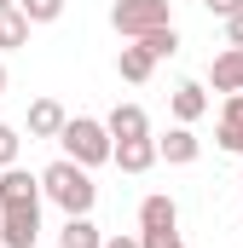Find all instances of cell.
<instances>
[{
	"instance_id": "5bb4252c",
	"label": "cell",
	"mask_w": 243,
	"mask_h": 248,
	"mask_svg": "<svg viewBox=\"0 0 243 248\" xmlns=\"http://www.w3.org/2000/svg\"><path fill=\"white\" fill-rule=\"evenodd\" d=\"M116 69H122V81H133V87H139V81H151L156 52H151L145 41H127V46H122V58H116Z\"/></svg>"
},
{
	"instance_id": "5b68a950",
	"label": "cell",
	"mask_w": 243,
	"mask_h": 248,
	"mask_svg": "<svg viewBox=\"0 0 243 248\" xmlns=\"http://www.w3.org/2000/svg\"><path fill=\"white\" fill-rule=\"evenodd\" d=\"M41 196H47L41 173H23V168H6L0 173V208H35Z\"/></svg>"
},
{
	"instance_id": "44dd1931",
	"label": "cell",
	"mask_w": 243,
	"mask_h": 248,
	"mask_svg": "<svg viewBox=\"0 0 243 248\" xmlns=\"http://www.w3.org/2000/svg\"><path fill=\"white\" fill-rule=\"evenodd\" d=\"M203 6H208L214 17H238V12H243V0H203Z\"/></svg>"
},
{
	"instance_id": "7c38bea8",
	"label": "cell",
	"mask_w": 243,
	"mask_h": 248,
	"mask_svg": "<svg viewBox=\"0 0 243 248\" xmlns=\"http://www.w3.org/2000/svg\"><path fill=\"white\" fill-rule=\"evenodd\" d=\"M180 225V208H174V196H145L139 202V231H174Z\"/></svg>"
},
{
	"instance_id": "ffe728a7",
	"label": "cell",
	"mask_w": 243,
	"mask_h": 248,
	"mask_svg": "<svg viewBox=\"0 0 243 248\" xmlns=\"http://www.w3.org/2000/svg\"><path fill=\"white\" fill-rule=\"evenodd\" d=\"M139 243H145V248H185L180 231H139Z\"/></svg>"
},
{
	"instance_id": "8fae6325",
	"label": "cell",
	"mask_w": 243,
	"mask_h": 248,
	"mask_svg": "<svg viewBox=\"0 0 243 248\" xmlns=\"http://www.w3.org/2000/svg\"><path fill=\"white\" fill-rule=\"evenodd\" d=\"M220 150L243 156V93H226V110H220V133H214Z\"/></svg>"
},
{
	"instance_id": "ac0fdd59",
	"label": "cell",
	"mask_w": 243,
	"mask_h": 248,
	"mask_svg": "<svg viewBox=\"0 0 243 248\" xmlns=\"http://www.w3.org/2000/svg\"><path fill=\"white\" fill-rule=\"evenodd\" d=\"M145 46H151L156 58H174V52H180V29H174V23H168V29H151Z\"/></svg>"
},
{
	"instance_id": "7402d4cb",
	"label": "cell",
	"mask_w": 243,
	"mask_h": 248,
	"mask_svg": "<svg viewBox=\"0 0 243 248\" xmlns=\"http://www.w3.org/2000/svg\"><path fill=\"white\" fill-rule=\"evenodd\" d=\"M226 41H232V46H243V12H238V17H226Z\"/></svg>"
},
{
	"instance_id": "277c9868",
	"label": "cell",
	"mask_w": 243,
	"mask_h": 248,
	"mask_svg": "<svg viewBox=\"0 0 243 248\" xmlns=\"http://www.w3.org/2000/svg\"><path fill=\"white\" fill-rule=\"evenodd\" d=\"M0 243L6 248H35L41 243V202L35 208H0Z\"/></svg>"
},
{
	"instance_id": "3957f363",
	"label": "cell",
	"mask_w": 243,
	"mask_h": 248,
	"mask_svg": "<svg viewBox=\"0 0 243 248\" xmlns=\"http://www.w3.org/2000/svg\"><path fill=\"white\" fill-rule=\"evenodd\" d=\"M110 23H116L122 41H145L151 29H168L174 23V6L168 0H116L110 6Z\"/></svg>"
},
{
	"instance_id": "4316f807",
	"label": "cell",
	"mask_w": 243,
	"mask_h": 248,
	"mask_svg": "<svg viewBox=\"0 0 243 248\" xmlns=\"http://www.w3.org/2000/svg\"><path fill=\"white\" fill-rule=\"evenodd\" d=\"M238 225H243V219H238Z\"/></svg>"
},
{
	"instance_id": "4fadbf2b",
	"label": "cell",
	"mask_w": 243,
	"mask_h": 248,
	"mask_svg": "<svg viewBox=\"0 0 243 248\" xmlns=\"http://www.w3.org/2000/svg\"><path fill=\"white\" fill-rule=\"evenodd\" d=\"M104 127H110V139H151V116L139 104H116L104 116Z\"/></svg>"
},
{
	"instance_id": "484cf974",
	"label": "cell",
	"mask_w": 243,
	"mask_h": 248,
	"mask_svg": "<svg viewBox=\"0 0 243 248\" xmlns=\"http://www.w3.org/2000/svg\"><path fill=\"white\" fill-rule=\"evenodd\" d=\"M0 248H6V243H0Z\"/></svg>"
},
{
	"instance_id": "ba28073f",
	"label": "cell",
	"mask_w": 243,
	"mask_h": 248,
	"mask_svg": "<svg viewBox=\"0 0 243 248\" xmlns=\"http://www.w3.org/2000/svg\"><path fill=\"white\" fill-rule=\"evenodd\" d=\"M156 150H162V162H174V168H185V162H197V156H203L197 133H191L185 122H174V127H168V139H156Z\"/></svg>"
},
{
	"instance_id": "d4e9b609",
	"label": "cell",
	"mask_w": 243,
	"mask_h": 248,
	"mask_svg": "<svg viewBox=\"0 0 243 248\" xmlns=\"http://www.w3.org/2000/svg\"><path fill=\"white\" fill-rule=\"evenodd\" d=\"M6 6H17V0H0V12H6Z\"/></svg>"
},
{
	"instance_id": "7a4b0ae2",
	"label": "cell",
	"mask_w": 243,
	"mask_h": 248,
	"mask_svg": "<svg viewBox=\"0 0 243 248\" xmlns=\"http://www.w3.org/2000/svg\"><path fill=\"white\" fill-rule=\"evenodd\" d=\"M64 156L69 162H81V168H104L110 156H116V139H110V127L93 122V116H69V127L58 133Z\"/></svg>"
},
{
	"instance_id": "52a82bcc",
	"label": "cell",
	"mask_w": 243,
	"mask_h": 248,
	"mask_svg": "<svg viewBox=\"0 0 243 248\" xmlns=\"http://www.w3.org/2000/svg\"><path fill=\"white\" fill-rule=\"evenodd\" d=\"M168 110H174V122H203V116H208V87H203V81H180V87H174V98H168Z\"/></svg>"
},
{
	"instance_id": "2e32d148",
	"label": "cell",
	"mask_w": 243,
	"mask_h": 248,
	"mask_svg": "<svg viewBox=\"0 0 243 248\" xmlns=\"http://www.w3.org/2000/svg\"><path fill=\"white\" fill-rule=\"evenodd\" d=\"M29 17H23V6H6L0 12V52H17V46H29Z\"/></svg>"
},
{
	"instance_id": "603a6c76",
	"label": "cell",
	"mask_w": 243,
	"mask_h": 248,
	"mask_svg": "<svg viewBox=\"0 0 243 248\" xmlns=\"http://www.w3.org/2000/svg\"><path fill=\"white\" fill-rule=\"evenodd\" d=\"M104 248H145V243H139V237H122V231H116V237H104Z\"/></svg>"
},
{
	"instance_id": "9c48e42d",
	"label": "cell",
	"mask_w": 243,
	"mask_h": 248,
	"mask_svg": "<svg viewBox=\"0 0 243 248\" xmlns=\"http://www.w3.org/2000/svg\"><path fill=\"white\" fill-rule=\"evenodd\" d=\"M64 127H69V116H64L58 98H35L29 104V139H58Z\"/></svg>"
},
{
	"instance_id": "9a60e30c",
	"label": "cell",
	"mask_w": 243,
	"mask_h": 248,
	"mask_svg": "<svg viewBox=\"0 0 243 248\" xmlns=\"http://www.w3.org/2000/svg\"><path fill=\"white\" fill-rule=\"evenodd\" d=\"M58 248H104V231L87 219V214H69L58 231Z\"/></svg>"
},
{
	"instance_id": "30bf717a",
	"label": "cell",
	"mask_w": 243,
	"mask_h": 248,
	"mask_svg": "<svg viewBox=\"0 0 243 248\" xmlns=\"http://www.w3.org/2000/svg\"><path fill=\"white\" fill-rule=\"evenodd\" d=\"M208 87L214 93H243V46H226L208 63Z\"/></svg>"
},
{
	"instance_id": "cb8c5ba5",
	"label": "cell",
	"mask_w": 243,
	"mask_h": 248,
	"mask_svg": "<svg viewBox=\"0 0 243 248\" xmlns=\"http://www.w3.org/2000/svg\"><path fill=\"white\" fill-rule=\"evenodd\" d=\"M0 93H6V63H0Z\"/></svg>"
},
{
	"instance_id": "d6986e66",
	"label": "cell",
	"mask_w": 243,
	"mask_h": 248,
	"mask_svg": "<svg viewBox=\"0 0 243 248\" xmlns=\"http://www.w3.org/2000/svg\"><path fill=\"white\" fill-rule=\"evenodd\" d=\"M17 144H23V139H17V127L0 122V173H6V168H17Z\"/></svg>"
},
{
	"instance_id": "e0dca14e",
	"label": "cell",
	"mask_w": 243,
	"mask_h": 248,
	"mask_svg": "<svg viewBox=\"0 0 243 248\" xmlns=\"http://www.w3.org/2000/svg\"><path fill=\"white\" fill-rule=\"evenodd\" d=\"M17 6H23L29 23H58L64 17V0H17Z\"/></svg>"
},
{
	"instance_id": "8992f818",
	"label": "cell",
	"mask_w": 243,
	"mask_h": 248,
	"mask_svg": "<svg viewBox=\"0 0 243 248\" xmlns=\"http://www.w3.org/2000/svg\"><path fill=\"white\" fill-rule=\"evenodd\" d=\"M116 162L122 173H151L156 162H162V150H156V139H116Z\"/></svg>"
},
{
	"instance_id": "6da1fadb",
	"label": "cell",
	"mask_w": 243,
	"mask_h": 248,
	"mask_svg": "<svg viewBox=\"0 0 243 248\" xmlns=\"http://www.w3.org/2000/svg\"><path fill=\"white\" fill-rule=\"evenodd\" d=\"M41 185H47V202L64 208V219H69V214H93V202H99L93 168H81V162H69V156H58V162L41 173Z\"/></svg>"
}]
</instances>
